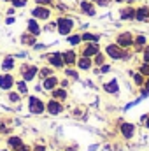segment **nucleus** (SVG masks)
I'll use <instances>...</instances> for the list:
<instances>
[{
	"instance_id": "nucleus-1",
	"label": "nucleus",
	"mask_w": 149,
	"mask_h": 151,
	"mask_svg": "<svg viewBox=\"0 0 149 151\" xmlns=\"http://www.w3.org/2000/svg\"><path fill=\"white\" fill-rule=\"evenodd\" d=\"M75 23L72 18H67V16H62L56 19V30L60 35H70V32L74 30Z\"/></svg>"
},
{
	"instance_id": "nucleus-2",
	"label": "nucleus",
	"mask_w": 149,
	"mask_h": 151,
	"mask_svg": "<svg viewBox=\"0 0 149 151\" xmlns=\"http://www.w3.org/2000/svg\"><path fill=\"white\" fill-rule=\"evenodd\" d=\"M32 16L39 21H47L51 18V7L46 5H35V9H32Z\"/></svg>"
},
{
	"instance_id": "nucleus-3",
	"label": "nucleus",
	"mask_w": 149,
	"mask_h": 151,
	"mask_svg": "<svg viewBox=\"0 0 149 151\" xmlns=\"http://www.w3.org/2000/svg\"><path fill=\"white\" fill-rule=\"evenodd\" d=\"M105 55L112 58V60H123V55H125V49L121 46H117L116 42L114 44H107L105 46Z\"/></svg>"
},
{
	"instance_id": "nucleus-4",
	"label": "nucleus",
	"mask_w": 149,
	"mask_h": 151,
	"mask_svg": "<svg viewBox=\"0 0 149 151\" xmlns=\"http://www.w3.org/2000/svg\"><path fill=\"white\" fill-rule=\"evenodd\" d=\"M28 109H30L32 114H42L46 111V106L39 97H30L28 99Z\"/></svg>"
},
{
	"instance_id": "nucleus-5",
	"label": "nucleus",
	"mask_w": 149,
	"mask_h": 151,
	"mask_svg": "<svg viewBox=\"0 0 149 151\" xmlns=\"http://www.w3.org/2000/svg\"><path fill=\"white\" fill-rule=\"evenodd\" d=\"M116 44L121 46L123 49H128V47L133 46V35H132L130 32H121V34H117V37H116Z\"/></svg>"
},
{
	"instance_id": "nucleus-6",
	"label": "nucleus",
	"mask_w": 149,
	"mask_h": 151,
	"mask_svg": "<svg viewBox=\"0 0 149 151\" xmlns=\"http://www.w3.org/2000/svg\"><path fill=\"white\" fill-rule=\"evenodd\" d=\"M79 9H81V12L86 14V16H95V14H97V5H95V2H91V0H81V2H79Z\"/></svg>"
},
{
	"instance_id": "nucleus-7",
	"label": "nucleus",
	"mask_w": 149,
	"mask_h": 151,
	"mask_svg": "<svg viewBox=\"0 0 149 151\" xmlns=\"http://www.w3.org/2000/svg\"><path fill=\"white\" fill-rule=\"evenodd\" d=\"M37 74H39V69L35 67V65H23V67H21L23 81H32V79H35Z\"/></svg>"
},
{
	"instance_id": "nucleus-8",
	"label": "nucleus",
	"mask_w": 149,
	"mask_h": 151,
	"mask_svg": "<svg viewBox=\"0 0 149 151\" xmlns=\"http://www.w3.org/2000/svg\"><path fill=\"white\" fill-rule=\"evenodd\" d=\"M135 21H139V23L149 21V7L148 5H140V7L135 9Z\"/></svg>"
},
{
	"instance_id": "nucleus-9",
	"label": "nucleus",
	"mask_w": 149,
	"mask_h": 151,
	"mask_svg": "<svg viewBox=\"0 0 149 151\" xmlns=\"http://www.w3.org/2000/svg\"><path fill=\"white\" fill-rule=\"evenodd\" d=\"M119 18L125 19V21H133L135 19V7H132V5L121 7L119 9Z\"/></svg>"
},
{
	"instance_id": "nucleus-10",
	"label": "nucleus",
	"mask_w": 149,
	"mask_h": 151,
	"mask_svg": "<svg viewBox=\"0 0 149 151\" xmlns=\"http://www.w3.org/2000/svg\"><path fill=\"white\" fill-rule=\"evenodd\" d=\"M47 60H49V65H51V67H54V69H62V67L65 65L62 53H51V55L47 56Z\"/></svg>"
},
{
	"instance_id": "nucleus-11",
	"label": "nucleus",
	"mask_w": 149,
	"mask_h": 151,
	"mask_svg": "<svg viewBox=\"0 0 149 151\" xmlns=\"http://www.w3.org/2000/svg\"><path fill=\"white\" fill-rule=\"evenodd\" d=\"M46 111L49 114H60V113H63V106L60 104V100L53 99V100H49L46 104Z\"/></svg>"
},
{
	"instance_id": "nucleus-12",
	"label": "nucleus",
	"mask_w": 149,
	"mask_h": 151,
	"mask_svg": "<svg viewBox=\"0 0 149 151\" xmlns=\"http://www.w3.org/2000/svg\"><path fill=\"white\" fill-rule=\"evenodd\" d=\"M12 86H14V77H12V76L7 74V72L0 76V88H2V90L9 91V90H11Z\"/></svg>"
},
{
	"instance_id": "nucleus-13",
	"label": "nucleus",
	"mask_w": 149,
	"mask_h": 151,
	"mask_svg": "<svg viewBox=\"0 0 149 151\" xmlns=\"http://www.w3.org/2000/svg\"><path fill=\"white\" fill-rule=\"evenodd\" d=\"M97 53H100V47L97 42H88V46L82 49V56H88V58H93Z\"/></svg>"
},
{
	"instance_id": "nucleus-14",
	"label": "nucleus",
	"mask_w": 149,
	"mask_h": 151,
	"mask_svg": "<svg viewBox=\"0 0 149 151\" xmlns=\"http://www.w3.org/2000/svg\"><path fill=\"white\" fill-rule=\"evenodd\" d=\"M121 135L125 139H132L135 135V125L133 123H121Z\"/></svg>"
},
{
	"instance_id": "nucleus-15",
	"label": "nucleus",
	"mask_w": 149,
	"mask_h": 151,
	"mask_svg": "<svg viewBox=\"0 0 149 151\" xmlns=\"http://www.w3.org/2000/svg\"><path fill=\"white\" fill-rule=\"evenodd\" d=\"M37 21H39V19L32 18V19H28V23H27L28 32H30L32 35H35V37H39V35H40V32H42V27H40V23H37Z\"/></svg>"
},
{
	"instance_id": "nucleus-16",
	"label": "nucleus",
	"mask_w": 149,
	"mask_h": 151,
	"mask_svg": "<svg viewBox=\"0 0 149 151\" xmlns=\"http://www.w3.org/2000/svg\"><path fill=\"white\" fill-rule=\"evenodd\" d=\"M62 56H63L65 65H75V62H77V53H75L74 49H67V51H63Z\"/></svg>"
},
{
	"instance_id": "nucleus-17",
	"label": "nucleus",
	"mask_w": 149,
	"mask_h": 151,
	"mask_svg": "<svg viewBox=\"0 0 149 151\" xmlns=\"http://www.w3.org/2000/svg\"><path fill=\"white\" fill-rule=\"evenodd\" d=\"M75 65H77L81 70H90V69H91V65H93V58L79 56V58H77V62H75Z\"/></svg>"
},
{
	"instance_id": "nucleus-18",
	"label": "nucleus",
	"mask_w": 149,
	"mask_h": 151,
	"mask_svg": "<svg viewBox=\"0 0 149 151\" xmlns=\"http://www.w3.org/2000/svg\"><path fill=\"white\" fill-rule=\"evenodd\" d=\"M56 84H58V77H56V76H49V77H46V79H44L42 88H44V90H47V91H53V90L56 88Z\"/></svg>"
},
{
	"instance_id": "nucleus-19",
	"label": "nucleus",
	"mask_w": 149,
	"mask_h": 151,
	"mask_svg": "<svg viewBox=\"0 0 149 151\" xmlns=\"http://www.w3.org/2000/svg\"><path fill=\"white\" fill-rule=\"evenodd\" d=\"M146 44H148V39H146V35H137V37H133V46H135V51H142V49L146 47Z\"/></svg>"
},
{
	"instance_id": "nucleus-20",
	"label": "nucleus",
	"mask_w": 149,
	"mask_h": 151,
	"mask_svg": "<svg viewBox=\"0 0 149 151\" xmlns=\"http://www.w3.org/2000/svg\"><path fill=\"white\" fill-rule=\"evenodd\" d=\"M104 90H105L107 93H111V95H116V93H117V90H119L117 81H116V79H112V81H109V83H105V84H104Z\"/></svg>"
},
{
	"instance_id": "nucleus-21",
	"label": "nucleus",
	"mask_w": 149,
	"mask_h": 151,
	"mask_svg": "<svg viewBox=\"0 0 149 151\" xmlns=\"http://www.w3.org/2000/svg\"><path fill=\"white\" fill-rule=\"evenodd\" d=\"M35 42H37V37L32 35L30 32H27V34L21 35V44H25V46H35Z\"/></svg>"
},
{
	"instance_id": "nucleus-22",
	"label": "nucleus",
	"mask_w": 149,
	"mask_h": 151,
	"mask_svg": "<svg viewBox=\"0 0 149 151\" xmlns=\"http://www.w3.org/2000/svg\"><path fill=\"white\" fill-rule=\"evenodd\" d=\"M51 95H53V99H56V100H65V99H67V90H65V88H54V90L51 91Z\"/></svg>"
},
{
	"instance_id": "nucleus-23",
	"label": "nucleus",
	"mask_w": 149,
	"mask_h": 151,
	"mask_svg": "<svg viewBox=\"0 0 149 151\" xmlns=\"http://www.w3.org/2000/svg\"><path fill=\"white\" fill-rule=\"evenodd\" d=\"M21 144H23V139H21V137H18V135H12V137H9V139H7V146H9V148H12V150L19 148Z\"/></svg>"
},
{
	"instance_id": "nucleus-24",
	"label": "nucleus",
	"mask_w": 149,
	"mask_h": 151,
	"mask_svg": "<svg viewBox=\"0 0 149 151\" xmlns=\"http://www.w3.org/2000/svg\"><path fill=\"white\" fill-rule=\"evenodd\" d=\"M14 69V58L12 56H7V58H4V62H2V70H12Z\"/></svg>"
},
{
	"instance_id": "nucleus-25",
	"label": "nucleus",
	"mask_w": 149,
	"mask_h": 151,
	"mask_svg": "<svg viewBox=\"0 0 149 151\" xmlns=\"http://www.w3.org/2000/svg\"><path fill=\"white\" fill-rule=\"evenodd\" d=\"M67 42H69L70 46H79V44L82 42V37H81L79 34H72V35L67 37Z\"/></svg>"
},
{
	"instance_id": "nucleus-26",
	"label": "nucleus",
	"mask_w": 149,
	"mask_h": 151,
	"mask_svg": "<svg viewBox=\"0 0 149 151\" xmlns=\"http://www.w3.org/2000/svg\"><path fill=\"white\" fill-rule=\"evenodd\" d=\"M16 86H18V93H19V95H27V93H28L27 81H18V83H16Z\"/></svg>"
},
{
	"instance_id": "nucleus-27",
	"label": "nucleus",
	"mask_w": 149,
	"mask_h": 151,
	"mask_svg": "<svg viewBox=\"0 0 149 151\" xmlns=\"http://www.w3.org/2000/svg\"><path fill=\"white\" fill-rule=\"evenodd\" d=\"M82 37V40H86V42H98V39H100V35H97V34H82L81 35Z\"/></svg>"
},
{
	"instance_id": "nucleus-28",
	"label": "nucleus",
	"mask_w": 149,
	"mask_h": 151,
	"mask_svg": "<svg viewBox=\"0 0 149 151\" xmlns=\"http://www.w3.org/2000/svg\"><path fill=\"white\" fill-rule=\"evenodd\" d=\"M132 77H133V83H135L137 86H142V84L146 83V79H144L146 76H142L140 72H137V74H132Z\"/></svg>"
},
{
	"instance_id": "nucleus-29",
	"label": "nucleus",
	"mask_w": 149,
	"mask_h": 151,
	"mask_svg": "<svg viewBox=\"0 0 149 151\" xmlns=\"http://www.w3.org/2000/svg\"><path fill=\"white\" fill-rule=\"evenodd\" d=\"M104 60H105L104 53H97V55L93 56V65H104Z\"/></svg>"
},
{
	"instance_id": "nucleus-30",
	"label": "nucleus",
	"mask_w": 149,
	"mask_h": 151,
	"mask_svg": "<svg viewBox=\"0 0 149 151\" xmlns=\"http://www.w3.org/2000/svg\"><path fill=\"white\" fill-rule=\"evenodd\" d=\"M39 76H40L42 79H46V77H49V76H53V69H51V67H46V69H40V70H39Z\"/></svg>"
},
{
	"instance_id": "nucleus-31",
	"label": "nucleus",
	"mask_w": 149,
	"mask_h": 151,
	"mask_svg": "<svg viewBox=\"0 0 149 151\" xmlns=\"http://www.w3.org/2000/svg\"><path fill=\"white\" fill-rule=\"evenodd\" d=\"M139 72H140L142 76H146V77H149V63H146V62H142V65H140Z\"/></svg>"
},
{
	"instance_id": "nucleus-32",
	"label": "nucleus",
	"mask_w": 149,
	"mask_h": 151,
	"mask_svg": "<svg viewBox=\"0 0 149 151\" xmlns=\"http://www.w3.org/2000/svg\"><path fill=\"white\" fill-rule=\"evenodd\" d=\"M11 4H12V7L19 9V7H25L28 4V0H11Z\"/></svg>"
},
{
	"instance_id": "nucleus-33",
	"label": "nucleus",
	"mask_w": 149,
	"mask_h": 151,
	"mask_svg": "<svg viewBox=\"0 0 149 151\" xmlns=\"http://www.w3.org/2000/svg\"><path fill=\"white\" fill-rule=\"evenodd\" d=\"M19 93H16V91H9V100L11 102H19Z\"/></svg>"
},
{
	"instance_id": "nucleus-34",
	"label": "nucleus",
	"mask_w": 149,
	"mask_h": 151,
	"mask_svg": "<svg viewBox=\"0 0 149 151\" xmlns=\"http://www.w3.org/2000/svg\"><path fill=\"white\" fill-rule=\"evenodd\" d=\"M35 5H46V7H51V5H53V0H35Z\"/></svg>"
},
{
	"instance_id": "nucleus-35",
	"label": "nucleus",
	"mask_w": 149,
	"mask_h": 151,
	"mask_svg": "<svg viewBox=\"0 0 149 151\" xmlns=\"http://www.w3.org/2000/svg\"><path fill=\"white\" fill-rule=\"evenodd\" d=\"M142 51H144V53H142V62L149 63V47H144Z\"/></svg>"
},
{
	"instance_id": "nucleus-36",
	"label": "nucleus",
	"mask_w": 149,
	"mask_h": 151,
	"mask_svg": "<svg viewBox=\"0 0 149 151\" xmlns=\"http://www.w3.org/2000/svg\"><path fill=\"white\" fill-rule=\"evenodd\" d=\"M65 74H67V76H70L72 79H77V77H79V74H77L75 70H72V69H65Z\"/></svg>"
},
{
	"instance_id": "nucleus-37",
	"label": "nucleus",
	"mask_w": 149,
	"mask_h": 151,
	"mask_svg": "<svg viewBox=\"0 0 149 151\" xmlns=\"http://www.w3.org/2000/svg\"><path fill=\"white\" fill-rule=\"evenodd\" d=\"M95 5H97V7H107V5H109V0H97Z\"/></svg>"
},
{
	"instance_id": "nucleus-38",
	"label": "nucleus",
	"mask_w": 149,
	"mask_h": 151,
	"mask_svg": "<svg viewBox=\"0 0 149 151\" xmlns=\"http://www.w3.org/2000/svg\"><path fill=\"white\" fill-rule=\"evenodd\" d=\"M14 151H32V150H30V146H27V144H21L19 148H16Z\"/></svg>"
},
{
	"instance_id": "nucleus-39",
	"label": "nucleus",
	"mask_w": 149,
	"mask_h": 151,
	"mask_svg": "<svg viewBox=\"0 0 149 151\" xmlns=\"http://www.w3.org/2000/svg\"><path fill=\"white\" fill-rule=\"evenodd\" d=\"M46 30H49V32H51V30H56V21H54V23H49V25L46 27Z\"/></svg>"
},
{
	"instance_id": "nucleus-40",
	"label": "nucleus",
	"mask_w": 149,
	"mask_h": 151,
	"mask_svg": "<svg viewBox=\"0 0 149 151\" xmlns=\"http://www.w3.org/2000/svg\"><path fill=\"white\" fill-rule=\"evenodd\" d=\"M109 70H111V65L104 63V65H102V72H109Z\"/></svg>"
},
{
	"instance_id": "nucleus-41",
	"label": "nucleus",
	"mask_w": 149,
	"mask_h": 151,
	"mask_svg": "<svg viewBox=\"0 0 149 151\" xmlns=\"http://www.w3.org/2000/svg\"><path fill=\"white\" fill-rule=\"evenodd\" d=\"M32 151H46V148H44V146H40V144H39V146H35V148H34V150Z\"/></svg>"
},
{
	"instance_id": "nucleus-42",
	"label": "nucleus",
	"mask_w": 149,
	"mask_h": 151,
	"mask_svg": "<svg viewBox=\"0 0 149 151\" xmlns=\"http://www.w3.org/2000/svg\"><path fill=\"white\" fill-rule=\"evenodd\" d=\"M144 86H146V90H148V93H149V77L146 79V83H144Z\"/></svg>"
},
{
	"instance_id": "nucleus-43",
	"label": "nucleus",
	"mask_w": 149,
	"mask_h": 151,
	"mask_svg": "<svg viewBox=\"0 0 149 151\" xmlns=\"http://www.w3.org/2000/svg\"><path fill=\"white\" fill-rule=\"evenodd\" d=\"M133 2H139V0H126V4H133Z\"/></svg>"
},
{
	"instance_id": "nucleus-44",
	"label": "nucleus",
	"mask_w": 149,
	"mask_h": 151,
	"mask_svg": "<svg viewBox=\"0 0 149 151\" xmlns=\"http://www.w3.org/2000/svg\"><path fill=\"white\" fill-rule=\"evenodd\" d=\"M114 2H117V4H123V2H126V0H114Z\"/></svg>"
},
{
	"instance_id": "nucleus-45",
	"label": "nucleus",
	"mask_w": 149,
	"mask_h": 151,
	"mask_svg": "<svg viewBox=\"0 0 149 151\" xmlns=\"http://www.w3.org/2000/svg\"><path fill=\"white\" fill-rule=\"evenodd\" d=\"M146 127H148V128H149V119H148V121H146Z\"/></svg>"
},
{
	"instance_id": "nucleus-46",
	"label": "nucleus",
	"mask_w": 149,
	"mask_h": 151,
	"mask_svg": "<svg viewBox=\"0 0 149 151\" xmlns=\"http://www.w3.org/2000/svg\"><path fill=\"white\" fill-rule=\"evenodd\" d=\"M2 2H11V0H2Z\"/></svg>"
},
{
	"instance_id": "nucleus-47",
	"label": "nucleus",
	"mask_w": 149,
	"mask_h": 151,
	"mask_svg": "<svg viewBox=\"0 0 149 151\" xmlns=\"http://www.w3.org/2000/svg\"><path fill=\"white\" fill-rule=\"evenodd\" d=\"M0 151H9V150H0Z\"/></svg>"
},
{
	"instance_id": "nucleus-48",
	"label": "nucleus",
	"mask_w": 149,
	"mask_h": 151,
	"mask_svg": "<svg viewBox=\"0 0 149 151\" xmlns=\"http://www.w3.org/2000/svg\"><path fill=\"white\" fill-rule=\"evenodd\" d=\"M91 2H97V0H91Z\"/></svg>"
}]
</instances>
